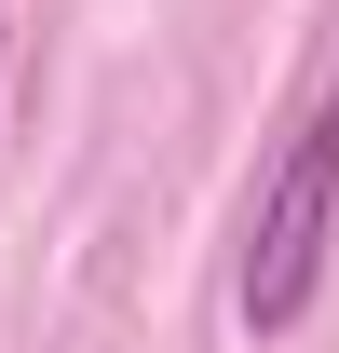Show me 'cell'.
Instances as JSON below:
<instances>
[{"label": "cell", "instance_id": "obj_2", "mask_svg": "<svg viewBox=\"0 0 339 353\" xmlns=\"http://www.w3.org/2000/svg\"><path fill=\"white\" fill-rule=\"evenodd\" d=\"M0 54H14V14H0Z\"/></svg>", "mask_w": 339, "mask_h": 353}, {"label": "cell", "instance_id": "obj_1", "mask_svg": "<svg viewBox=\"0 0 339 353\" xmlns=\"http://www.w3.org/2000/svg\"><path fill=\"white\" fill-rule=\"evenodd\" d=\"M326 231H339V95L271 150V176H258V204H245L231 312H245L258 340H285L298 312H312V285H326Z\"/></svg>", "mask_w": 339, "mask_h": 353}]
</instances>
